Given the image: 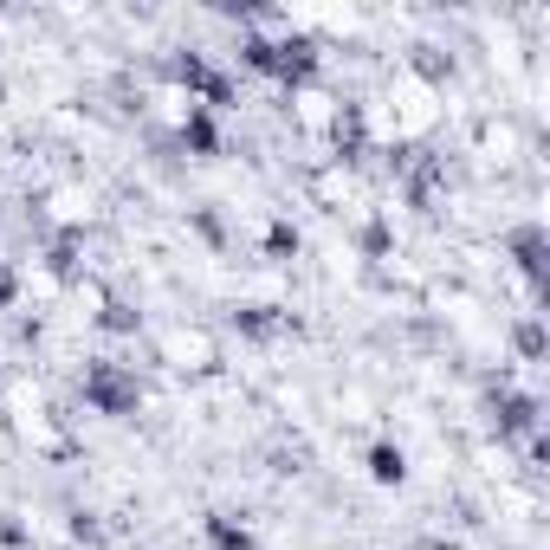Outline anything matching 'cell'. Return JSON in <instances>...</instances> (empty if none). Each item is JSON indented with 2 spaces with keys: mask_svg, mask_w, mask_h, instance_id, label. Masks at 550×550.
<instances>
[{
  "mask_svg": "<svg viewBox=\"0 0 550 550\" xmlns=\"http://www.w3.org/2000/svg\"><path fill=\"white\" fill-rule=\"evenodd\" d=\"M85 402L98 408V415H130V408H136V382L123 376V369L98 363V369L85 376Z\"/></svg>",
  "mask_w": 550,
  "mask_h": 550,
  "instance_id": "6da1fadb",
  "label": "cell"
},
{
  "mask_svg": "<svg viewBox=\"0 0 550 550\" xmlns=\"http://www.w3.org/2000/svg\"><path fill=\"white\" fill-rule=\"evenodd\" d=\"M182 149H195V156H214V149H220V130H214V110L188 104V117H182Z\"/></svg>",
  "mask_w": 550,
  "mask_h": 550,
  "instance_id": "7a4b0ae2",
  "label": "cell"
},
{
  "mask_svg": "<svg viewBox=\"0 0 550 550\" xmlns=\"http://www.w3.org/2000/svg\"><path fill=\"white\" fill-rule=\"evenodd\" d=\"M369 479H382V486H402V479H408V453L395 447V440H376V447H369Z\"/></svg>",
  "mask_w": 550,
  "mask_h": 550,
  "instance_id": "3957f363",
  "label": "cell"
},
{
  "mask_svg": "<svg viewBox=\"0 0 550 550\" xmlns=\"http://www.w3.org/2000/svg\"><path fill=\"white\" fill-rule=\"evenodd\" d=\"M240 59L253 65V72H272V78H279V39H266V33H246V39H240Z\"/></svg>",
  "mask_w": 550,
  "mask_h": 550,
  "instance_id": "277c9868",
  "label": "cell"
},
{
  "mask_svg": "<svg viewBox=\"0 0 550 550\" xmlns=\"http://www.w3.org/2000/svg\"><path fill=\"white\" fill-rule=\"evenodd\" d=\"M201 531H208V544H214V550H253V538H246V525H233L227 512H214Z\"/></svg>",
  "mask_w": 550,
  "mask_h": 550,
  "instance_id": "5b68a950",
  "label": "cell"
},
{
  "mask_svg": "<svg viewBox=\"0 0 550 550\" xmlns=\"http://www.w3.org/2000/svg\"><path fill=\"white\" fill-rule=\"evenodd\" d=\"M499 428H538V402H531V395H505L499 402Z\"/></svg>",
  "mask_w": 550,
  "mask_h": 550,
  "instance_id": "8992f818",
  "label": "cell"
},
{
  "mask_svg": "<svg viewBox=\"0 0 550 550\" xmlns=\"http://www.w3.org/2000/svg\"><path fill=\"white\" fill-rule=\"evenodd\" d=\"M512 246H518V266H525L531 279H538V266H544V233H538V227H525Z\"/></svg>",
  "mask_w": 550,
  "mask_h": 550,
  "instance_id": "52a82bcc",
  "label": "cell"
},
{
  "mask_svg": "<svg viewBox=\"0 0 550 550\" xmlns=\"http://www.w3.org/2000/svg\"><path fill=\"white\" fill-rule=\"evenodd\" d=\"M266 253L272 259H285V253H298V233L285 227V220H272V233H266Z\"/></svg>",
  "mask_w": 550,
  "mask_h": 550,
  "instance_id": "ba28073f",
  "label": "cell"
},
{
  "mask_svg": "<svg viewBox=\"0 0 550 550\" xmlns=\"http://www.w3.org/2000/svg\"><path fill=\"white\" fill-rule=\"evenodd\" d=\"M518 350L538 363V356H544V330H538V324H518Z\"/></svg>",
  "mask_w": 550,
  "mask_h": 550,
  "instance_id": "9c48e42d",
  "label": "cell"
},
{
  "mask_svg": "<svg viewBox=\"0 0 550 550\" xmlns=\"http://www.w3.org/2000/svg\"><path fill=\"white\" fill-rule=\"evenodd\" d=\"M195 227H201V233H208V240H214V246H220V240H227V227H220V214H208V208H195Z\"/></svg>",
  "mask_w": 550,
  "mask_h": 550,
  "instance_id": "30bf717a",
  "label": "cell"
},
{
  "mask_svg": "<svg viewBox=\"0 0 550 550\" xmlns=\"http://www.w3.org/2000/svg\"><path fill=\"white\" fill-rule=\"evenodd\" d=\"M104 324H110V330H136V311H130V305H110Z\"/></svg>",
  "mask_w": 550,
  "mask_h": 550,
  "instance_id": "8fae6325",
  "label": "cell"
},
{
  "mask_svg": "<svg viewBox=\"0 0 550 550\" xmlns=\"http://www.w3.org/2000/svg\"><path fill=\"white\" fill-rule=\"evenodd\" d=\"M7 298H13V272H0V305H7Z\"/></svg>",
  "mask_w": 550,
  "mask_h": 550,
  "instance_id": "7c38bea8",
  "label": "cell"
}]
</instances>
